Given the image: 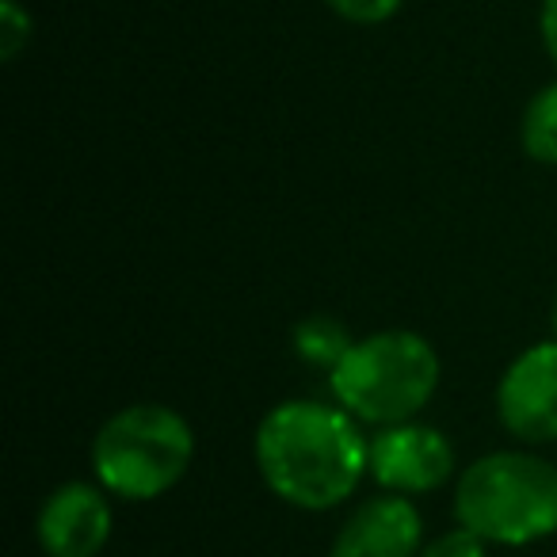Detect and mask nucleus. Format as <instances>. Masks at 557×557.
Here are the masks:
<instances>
[{"label": "nucleus", "instance_id": "nucleus-3", "mask_svg": "<svg viewBox=\"0 0 557 557\" xmlns=\"http://www.w3.org/2000/svg\"><path fill=\"white\" fill-rule=\"evenodd\" d=\"M329 386L359 424L394 428L428 409L440 386V356L412 329H382L351 344L329 371Z\"/></svg>", "mask_w": 557, "mask_h": 557}, {"label": "nucleus", "instance_id": "nucleus-4", "mask_svg": "<svg viewBox=\"0 0 557 557\" xmlns=\"http://www.w3.org/2000/svg\"><path fill=\"white\" fill-rule=\"evenodd\" d=\"M195 458V432L184 412L157 401L119 409L92 440V473L111 496L146 504L184 481Z\"/></svg>", "mask_w": 557, "mask_h": 557}, {"label": "nucleus", "instance_id": "nucleus-9", "mask_svg": "<svg viewBox=\"0 0 557 557\" xmlns=\"http://www.w3.org/2000/svg\"><path fill=\"white\" fill-rule=\"evenodd\" d=\"M519 141L523 153L539 164H557V81L531 96L519 123Z\"/></svg>", "mask_w": 557, "mask_h": 557}, {"label": "nucleus", "instance_id": "nucleus-1", "mask_svg": "<svg viewBox=\"0 0 557 557\" xmlns=\"http://www.w3.org/2000/svg\"><path fill=\"white\" fill-rule=\"evenodd\" d=\"M367 447L359 420L341 405L283 401L260 420L252 440L263 485L290 508L329 511L367 478Z\"/></svg>", "mask_w": 557, "mask_h": 557}, {"label": "nucleus", "instance_id": "nucleus-13", "mask_svg": "<svg viewBox=\"0 0 557 557\" xmlns=\"http://www.w3.org/2000/svg\"><path fill=\"white\" fill-rule=\"evenodd\" d=\"M420 557H488V542L481 534L466 531V527H455V531L428 542Z\"/></svg>", "mask_w": 557, "mask_h": 557}, {"label": "nucleus", "instance_id": "nucleus-15", "mask_svg": "<svg viewBox=\"0 0 557 557\" xmlns=\"http://www.w3.org/2000/svg\"><path fill=\"white\" fill-rule=\"evenodd\" d=\"M549 329H554V341H557V302H554V313H549Z\"/></svg>", "mask_w": 557, "mask_h": 557}, {"label": "nucleus", "instance_id": "nucleus-12", "mask_svg": "<svg viewBox=\"0 0 557 557\" xmlns=\"http://www.w3.org/2000/svg\"><path fill=\"white\" fill-rule=\"evenodd\" d=\"M325 4L341 20H348V24L374 27V24H386V20H394L405 0H325Z\"/></svg>", "mask_w": 557, "mask_h": 557}, {"label": "nucleus", "instance_id": "nucleus-6", "mask_svg": "<svg viewBox=\"0 0 557 557\" xmlns=\"http://www.w3.org/2000/svg\"><path fill=\"white\" fill-rule=\"evenodd\" d=\"M496 420L519 443L557 440V341L519 351L496 386Z\"/></svg>", "mask_w": 557, "mask_h": 557}, {"label": "nucleus", "instance_id": "nucleus-14", "mask_svg": "<svg viewBox=\"0 0 557 557\" xmlns=\"http://www.w3.org/2000/svg\"><path fill=\"white\" fill-rule=\"evenodd\" d=\"M539 35H542V50H546L549 62L557 65V0H542V9H539Z\"/></svg>", "mask_w": 557, "mask_h": 557}, {"label": "nucleus", "instance_id": "nucleus-8", "mask_svg": "<svg viewBox=\"0 0 557 557\" xmlns=\"http://www.w3.org/2000/svg\"><path fill=\"white\" fill-rule=\"evenodd\" d=\"M424 554V519L401 493L359 504L336 531L329 557H417Z\"/></svg>", "mask_w": 557, "mask_h": 557}, {"label": "nucleus", "instance_id": "nucleus-7", "mask_svg": "<svg viewBox=\"0 0 557 557\" xmlns=\"http://www.w3.org/2000/svg\"><path fill=\"white\" fill-rule=\"evenodd\" d=\"M111 523L115 516L100 481H65L42 500L35 539L47 557H100Z\"/></svg>", "mask_w": 557, "mask_h": 557}, {"label": "nucleus", "instance_id": "nucleus-2", "mask_svg": "<svg viewBox=\"0 0 557 557\" xmlns=\"http://www.w3.org/2000/svg\"><path fill=\"white\" fill-rule=\"evenodd\" d=\"M458 527L488 546H531L557 534V466L531 450L481 455L455 481Z\"/></svg>", "mask_w": 557, "mask_h": 557}, {"label": "nucleus", "instance_id": "nucleus-5", "mask_svg": "<svg viewBox=\"0 0 557 557\" xmlns=\"http://www.w3.org/2000/svg\"><path fill=\"white\" fill-rule=\"evenodd\" d=\"M455 447L447 435L417 420L379 428L367 447V473L374 485L401 496L435 493L455 478Z\"/></svg>", "mask_w": 557, "mask_h": 557}, {"label": "nucleus", "instance_id": "nucleus-11", "mask_svg": "<svg viewBox=\"0 0 557 557\" xmlns=\"http://www.w3.org/2000/svg\"><path fill=\"white\" fill-rule=\"evenodd\" d=\"M32 35H35L32 12L20 0H0V58L16 62L32 47Z\"/></svg>", "mask_w": 557, "mask_h": 557}, {"label": "nucleus", "instance_id": "nucleus-10", "mask_svg": "<svg viewBox=\"0 0 557 557\" xmlns=\"http://www.w3.org/2000/svg\"><path fill=\"white\" fill-rule=\"evenodd\" d=\"M351 333L333 318H306L295 325V356L321 371H333L351 348Z\"/></svg>", "mask_w": 557, "mask_h": 557}]
</instances>
